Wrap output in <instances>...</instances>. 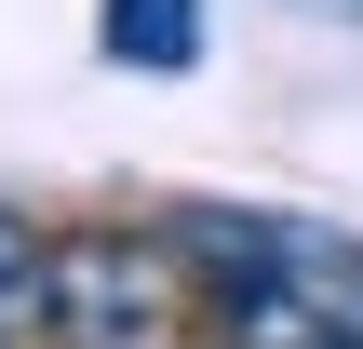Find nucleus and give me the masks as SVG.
I'll list each match as a JSON object with an SVG mask.
<instances>
[{
	"label": "nucleus",
	"mask_w": 363,
	"mask_h": 349,
	"mask_svg": "<svg viewBox=\"0 0 363 349\" xmlns=\"http://www.w3.org/2000/svg\"><path fill=\"white\" fill-rule=\"evenodd\" d=\"M175 256L216 282V349H363V242L310 215H175Z\"/></svg>",
	"instance_id": "f257e3e1"
},
{
	"label": "nucleus",
	"mask_w": 363,
	"mask_h": 349,
	"mask_svg": "<svg viewBox=\"0 0 363 349\" xmlns=\"http://www.w3.org/2000/svg\"><path fill=\"white\" fill-rule=\"evenodd\" d=\"M175 229L162 242H121V229H81L54 242V349H148L175 323Z\"/></svg>",
	"instance_id": "f03ea898"
},
{
	"label": "nucleus",
	"mask_w": 363,
	"mask_h": 349,
	"mask_svg": "<svg viewBox=\"0 0 363 349\" xmlns=\"http://www.w3.org/2000/svg\"><path fill=\"white\" fill-rule=\"evenodd\" d=\"M121 67H148V81H175V67H202V0H108V27H94Z\"/></svg>",
	"instance_id": "7ed1b4c3"
},
{
	"label": "nucleus",
	"mask_w": 363,
	"mask_h": 349,
	"mask_svg": "<svg viewBox=\"0 0 363 349\" xmlns=\"http://www.w3.org/2000/svg\"><path fill=\"white\" fill-rule=\"evenodd\" d=\"M54 336V242L27 229V215H0V349Z\"/></svg>",
	"instance_id": "20e7f679"
},
{
	"label": "nucleus",
	"mask_w": 363,
	"mask_h": 349,
	"mask_svg": "<svg viewBox=\"0 0 363 349\" xmlns=\"http://www.w3.org/2000/svg\"><path fill=\"white\" fill-rule=\"evenodd\" d=\"M296 13H323V27H363V0H296Z\"/></svg>",
	"instance_id": "39448f33"
}]
</instances>
